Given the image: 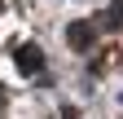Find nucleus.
I'll return each instance as SVG.
<instances>
[{
  "mask_svg": "<svg viewBox=\"0 0 123 119\" xmlns=\"http://www.w3.org/2000/svg\"><path fill=\"white\" fill-rule=\"evenodd\" d=\"M70 40L79 44V49H88V40H92V31H88V22H75V31H70Z\"/></svg>",
  "mask_w": 123,
  "mask_h": 119,
  "instance_id": "obj_1",
  "label": "nucleus"
},
{
  "mask_svg": "<svg viewBox=\"0 0 123 119\" xmlns=\"http://www.w3.org/2000/svg\"><path fill=\"white\" fill-rule=\"evenodd\" d=\"M22 71H40V49H22Z\"/></svg>",
  "mask_w": 123,
  "mask_h": 119,
  "instance_id": "obj_2",
  "label": "nucleus"
}]
</instances>
